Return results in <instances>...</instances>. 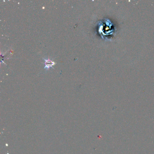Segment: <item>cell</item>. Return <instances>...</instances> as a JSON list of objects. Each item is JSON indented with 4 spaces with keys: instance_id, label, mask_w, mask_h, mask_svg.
Wrapping results in <instances>:
<instances>
[{
    "instance_id": "1",
    "label": "cell",
    "mask_w": 154,
    "mask_h": 154,
    "mask_svg": "<svg viewBox=\"0 0 154 154\" xmlns=\"http://www.w3.org/2000/svg\"><path fill=\"white\" fill-rule=\"evenodd\" d=\"M43 59L45 61V66L44 67V69L47 68V69L48 70L50 67H53V66L56 64L55 62H53V61H51L50 59Z\"/></svg>"
}]
</instances>
